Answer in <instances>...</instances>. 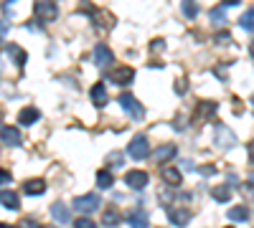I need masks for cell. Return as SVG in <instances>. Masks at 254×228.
I'll return each mask as SVG.
<instances>
[{
    "instance_id": "cell-37",
    "label": "cell",
    "mask_w": 254,
    "mask_h": 228,
    "mask_svg": "<svg viewBox=\"0 0 254 228\" xmlns=\"http://www.w3.org/2000/svg\"><path fill=\"white\" fill-rule=\"evenodd\" d=\"M249 53H252V58H254V41H252V44H249Z\"/></svg>"
},
{
    "instance_id": "cell-4",
    "label": "cell",
    "mask_w": 254,
    "mask_h": 228,
    "mask_svg": "<svg viewBox=\"0 0 254 228\" xmlns=\"http://www.w3.org/2000/svg\"><path fill=\"white\" fill-rule=\"evenodd\" d=\"M74 211H79V213H84V216L99 211V195H94V193L79 195V198L74 200Z\"/></svg>"
},
{
    "instance_id": "cell-25",
    "label": "cell",
    "mask_w": 254,
    "mask_h": 228,
    "mask_svg": "<svg viewBox=\"0 0 254 228\" xmlns=\"http://www.w3.org/2000/svg\"><path fill=\"white\" fill-rule=\"evenodd\" d=\"M239 26H242L244 31H254V8H249V10L239 18Z\"/></svg>"
},
{
    "instance_id": "cell-12",
    "label": "cell",
    "mask_w": 254,
    "mask_h": 228,
    "mask_svg": "<svg viewBox=\"0 0 254 228\" xmlns=\"http://www.w3.org/2000/svg\"><path fill=\"white\" fill-rule=\"evenodd\" d=\"M127 226L130 228H147V213L142 208H135L127 213Z\"/></svg>"
},
{
    "instance_id": "cell-39",
    "label": "cell",
    "mask_w": 254,
    "mask_h": 228,
    "mask_svg": "<svg viewBox=\"0 0 254 228\" xmlns=\"http://www.w3.org/2000/svg\"><path fill=\"white\" fill-rule=\"evenodd\" d=\"M252 107H254V96H252Z\"/></svg>"
},
{
    "instance_id": "cell-3",
    "label": "cell",
    "mask_w": 254,
    "mask_h": 228,
    "mask_svg": "<svg viewBox=\"0 0 254 228\" xmlns=\"http://www.w3.org/2000/svg\"><path fill=\"white\" fill-rule=\"evenodd\" d=\"M36 15H38V20H44V23H51V20L59 18V5L54 3V0H38Z\"/></svg>"
},
{
    "instance_id": "cell-40",
    "label": "cell",
    "mask_w": 254,
    "mask_h": 228,
    "mask_svg": "<svg viewBox=\"0 0 254 228\" xmlns=\"http://www.w3.org/2000/svg\"><path fill=\"white\" fill-rule=\"evenodd\" d=\"M252 185H254V175H252Z\"/></svg>"
},
{
    "instance_id": "cell-11",
    "label": "cell",
    "mask_w": 254,
    "mask_h": 228,
    "mask_svg": "<svg viewBox=\"0 0 254 228\" xmlns=\"http://www.w3.org/2000/svg\"><path fill=\"white\" fill-rule=\"evenodd\" d=\"M120 221H122V213H120L117 205H110V208L102 211V226H104V228H115Z\"/></svg>"
},
{
    "instance_id": "cell-6",
    "label": "cell",
    "mask_w": 254,
    "mask_h": 228,
    "mask_svg": "<svg viewBox=\"0 0 254 228\" xmlns=\"http://www.w3.org/2000/svg\"><path fill=\"white\" fill-rule=\"evenodd\" d=\"M107 79L112 81V84H122V87H127V84H132V79H135V69H130V66H117V69L110 71Z\"/></svg>"
},
{
    "instance_id": "cell-28",
    "label": "cell",
    "mask_w": 254,
    "mask_h": 228,
    "mask_svg": "<svg viewBox=\"0 0 254 228\" xmlns=\"http://www.w3.org/2000/svg\"><path fill=\"white\" fill-rule=\"evenodd\" d=\"M5 51L15 56V64H20V66L26 64V56H28V53H26L23 48H18V46H5Z\"/></svg>"
},
{
    "instance_id": "cell-34",
    "label": "cell",
    "mask_w": 254,
    "mask_h": 228,
    "mask_svg": "<svg viewBox=\"0 0 254 228\" xmlns=\"http://www.w3.org/2000/svg\"><path fill=\"white\" fill-rule=\"evenodd\" d=\"M10 182V173L8 170H0V185H8Z\"/></svg>"
},
{
    "instance_id": "cell-29",
    "label": "cell",
    "mask_w": 254,
    "mask_h": 228,
    "mask_svg": "<svg viewBox=\"0 0 254 228\" xmlns=\"http://www.w3.org/2000/svg\"><path fill=\"white\" fill-rule=\"evenodd\" d=\"M74 228H97V223L89 221V218H76L74 221Z\"/></svg>"
},
{
    "instance_id": "cell-14",
    "label": "cell",
    "mask_w": 254,
    "mask_h": 228,
    "mask_svg": "<svg viewBox=\"0 0 254 228\" xmlns=\"http://www.w3.org/2000/svg\"><path fill=\"white\" fill-rule=\"evenodd\" d=\"M38 119H41V112H38L36 107H26V109L18 112V122L26 124V127H28V124H36Z\"/></svg>"
},
{
    "instance_id": "cell-5",
    "label": "cell",
    "mask_w": 254,
    "mask_h": 228,
    "mask_svg": "<svg viewBox=\"0 0 254 228\" xmlns=\"http://www.w3.org/2000/svg\"><path fill=\"white\" fill-rule=\"evenodd\" d=\"M165 213H168V218H171V223H176V226H186V223L190 221V211H188V208H183V203L168 205Z\"/></svg>"
},
{
    "instance_id": "cell-36",
    "label": "cell",
    "mask_w": 254,
    "mask_h": 228,
    "mask_svg": "<svg viewBox=\"0 0 254 228\" xmlns=\"http://www.w3.org/2000/svg\"><path fill=\"white\" fill-rule=\"evenodd\" d=\"M224 5H239V0H224Z\"/></svg>"
},
{
    "instance_id": "cell-41",
    "label": "cell",
    "mask_w": 254,
    "mask_h": 228,
    "mask_svg": "<svg viewBox=\"0 0 254 228\" xmlns=\"http://www.w3.org/2000/svg\"><path fill=\"white\" fill-rule=\"evenodd\" d=\"M0 119H3V114H0Z\"/></svg>"
},
{
    "instance_id": "cell-21",
    "label": "cell",
    "mask_w": 254,
    "mask_h": 228,
    "mask_svg": "<svg viewBox=\"0 0 254 228\" xmlns=\"http://www.w3.org/2000/svg\"><path fill=\"white\" fill-rule=\"evenodd\" d=\"M214 112H216V101H201V104L196 107V117L201 119H208V117H214Z\"/></svg>"
},
{
    "instance_id": "cell-10",
    "label": "cell",
    "mask_w": 254,
    "mask_h": 228,
    "mask_svg": "<svg viewBox=\"0 0 254 228\" xmlns=\"http://www.w3.org/2000/svg\"><path fill=\"white\" fill-rule=\"evenodd\" d=\"M112 51L104 46V44H97V48H94V64L97 66H102V69H110L112 66Z\"/></svg>"
},
{
    "instance_id": "cell-17",
    "label": "cell",
    "mask_w": 254,
    "mask_h": 228,
    "mask_svg": "<svg viewBox=\"0 0 254 228\" xmlns=\"http://www.w3.org/2000/svg\"><path fill=\"white\" fill-rule=\"evenodd\" d=\"M23 193L26 195H41V193H46V182L44 180H26L23 182Z\"/></svg>"
},
{
    "instance_id": "cell-19",
    "label": "cell",
    "mask_w": 254,
    "mask_h": 228,
    "mask_svg": "<svg viewBox=\"0 0 254 228\" xmlns=\"http://www.w3.org/2000/svg\"><path fill=\"white\" fill-rule=\"evenodd\" d=\"M216 137H219V144L221 147H231V144H237V139H234V135H231V130H226V127H216Z\"/></svg>"
},
{
    "instance_id": "cell-23",
    "label": "cell",
    "mask_w": 254,
    "mask_h": 228,
    "mask_svg": "<svg viewBox=\"0 0 254 228\" xmlns=\"http://www.w3.org/2000/svg\"><path fill=\"white\" fill-rule=\"evenodd\" d=\"M176 144H163V147H158L155 150V160L158 162H163V160H171V157H176Z\"/></svg>"
},
{
    "instance_id": "cell-22",
    "label": "cell",
    "mask_w": 254,
    "mask_h": 228,
    "mask_svg": "<svg viewBox=\"0 0 254 228\" xmlns=\"http://www.w3.org/2000/svg\"><path fill=\"white\" fill-rule=\"evenodd\" d=\"M97 185H99L102 190H110L112 185H115V178H112V173H110V170H99V173H97Z\"/></svg>"
},
{
    "instance_id": "cell-33",
    "label": "cell",
    "mask_w": 254,
    "mask_h": 228,
    "mask_svg": "<svg viewBox=\"0 0 254 228\" xmlns=\"http://www.w3.org/2000/svg\"><path fill=\"white\" fill-rule=\"evenodd\" d=\"M8 28H10V26H8V20H0V41L8 36Z\"/></svg>"
},
{
    "instance_id": "cell-7",
    "label": "cell",
    "mask_w": 254,
    "mask_h": 228,
    "mask_svg": "<svg viewBox=\"0 0 254 228\" xmlns=\"http://www.w3.org/2000/svg\"><path fill=\"white\" fill-rule=\"evenodd\" d=\"M147 180H150V175H147L145 170H130V173H125V185L127 188H132V190H142Z\"/></svg>"
},
{
    "instance_id": "cell-20",
    "label": "cell",
    "mask_w": 254,
    "mask_h": 228,
    "mask_svg": "<svg viewBox=\"0 0 254 228\" xmlns=\"http://www.w3.org/2000/svg\"><path fill=\"white\" fill-rule=\"evenodd\" d=\"M226 218H229V221H234V223H242V221L249 218V211L244 208V205H234V208H229Z\"/></svg>"
},
{
    "instance_id": "cell-13",
    "label": "cell",
    "mask_w": 254,
    "mask_h": 228,
    "mask_svg": "<svg viewBox=\"0 0 254 228\" xmlns=\"http://www.w3.org/2000/svg\"><path fill=\"white\" fill-rule=\"evenodd\" d=\"M51 216H54L56 223H69V221H71L69 205H64V203H54V205H51Z\"/></svg>"
},
{
    "instance_id": "cell-42",
    "label": "cell",
    "mask_w": 254,
    "mask_h": 228,
    "mask_svg": "<svg viewBox=\"0 0 254 228\" xmlns=\"http://www.w3.org/2000/svg\"><path fill=\"white\" fill-rule=\"evenodd\" d=\"M229 228H231V226H229Z\"/></svg>"
},
{
    "instance_id": "cell-30",
    "label": "cell",
    "mask_w": 254,
    "mask_h": 228,
    "mask_svg": "<svg viewBox=\"0 0 254 228\" xmlns=\"http://www.w3.org/2000/svg\"><path fill=\"white\" fill-rule=\"evenodd\" d=\"M122 162H125L122 160V152H112L110 155V165H112V168H122Z\"/></svg>"
},
{
    "instance_id": "cell-9",
    "label": "cell",
    "mask_w": 254,
    "mask_h": 228,
    "mask_svg": "<svg viewBox=\"0 0 254 228\" xmlns=\"http://www.w3.org/2000/svg\"><path fill=\"white\" fill-rule=\"evenodd\" d=\"M0 142L8 144V147H18L23 142V135H20L18 127H0Z\"/></svg>"
},
{
    "instance_id": "cell-38",
    "label": "cell",
    "mask_w": 254,
    "mask_h": 228,
    "mask_svg": "<svg viewBox=\"0 0 254 228\" xmlns=\"http://www.w3.org/2000/svg\"><path fill=\"white\" fill-rule=\"evenodd\" d=\"M0 228H15V226H5V223H0Z\"/></svg>"
},
{
    "instance_id": "cell-32",
    "label": "cell",
    "mask_w": 254,
    "mask_h": 228,
    "mask_svg": "<svg viewBox=\"0 0 254 228\" xmlns=\"http://www.w3.org/2000/svg\"><path fill=\"white\" fill-rule=\"evenodd\" d=\"M229 38H231V36H229V31H224V33H216V44H219V46H221V44H229Z\"/></svg>"
},
{
    "instance_id": "cell-15",
    "label": "cell",
    "mask_w": 254,
    "mask_h": 228,
    "mask_svg": "<svg viewBox=\"0 0 254 228\" xmlns=\"http://www.w3.org/2000/svg\"><path fill=\"white\" fill-rule=\"evenodd\" d=\"M0 205H5L8 211H18V208H20L18 193H13V190H0Z\"/></svg>"
},
{
    "instance_id": "cell-24",
    "label": "cell",
    "mask_w": 254,
    "mask_h": 228,
    "mask_svg": "<svg viewBox=\"0 0 254 228\" xmlns=\"http://www.w3.org/2000/svg\"><path fill=\"white\" fill-rule=\"evenodd\" d=\"M211 195H214V200H219V203H226L231 198V190L226 188V185H216V188H211Z\"/></svg>"
},
{
    "instance_id": "cell-16",
    "label": "cell",
    "mask_w": 254,
    "mask_h": 228,
    "mask_svg": "<svg viewBox=\"0 0 254 228\" xmlns=\"http://www.w3.org/2000/svg\"><path fill=\"white\" fill-rule=\"evenodd\" d=\"M94 26H97V28H104V31H110V28L115 26L112 13H107V10H97V13H94Z\"/></svg>"
},
{
    "instance_id": "cell-31",
    "label": "cell",
    "mask_w": 254,
    "mask_h": 228,
    "mask_svg": "<svg viewBox=\"0 0 254 228\" xmlns=\"http://www.w3.org/2000/svg\"><path fill=\"white\" fill-rule=\"evenodd\" d=\"M188 91V81L186 79H178L176 81V94H186Z\"/></svg>"
},
{
    "instance_id": "cell-1",
    "label": "cell",
    "mask_w": 254,
    "mask_h": 228,
    "mask_svg": "<svg viewBox=\"0 0 254 228\" xmlns=\"http://www.w3.org/2000/svg\"><path fill=\"white\" fill-rule=\"evenodd\" d=\"M117 101H120V107H122L127 114H130L132 119H142V117H145V107L140 104V101H137L132 94H120Z\"/></svg>"
},
{
    "instance_id": "cell-8",
    "label": "cell",
    "mask_w": 254,
    "mask_h": 228,
    "mask_svg": "<svg viewBox=\"0 0 254 228\" xmlns=\"http://www.w3.org/2000/svg\"><path fill=\"white\" fill-rule=\"evenodd\" d=\"M160 178L163 182L168 185V188H178V185L183 182V173L178 168H173V165H165V168H160Z\"/></svg>"
},
{
    "instance_id": "cell-2",
    "label": "cell",
    "mask_w": 254,
    "mask_h": 228,
    "mask_svg": "<svg viewBox=\"0 0 254 228\" xmlns=\"http://www.w3.org/2000/svg\"><path fill=\"white\" fill-rule=\"evenodd\" d=\"M127 155H130L132 160H145L147 155H150V142H147V137L137 135L130 144H127Z\"/></svg>"
},
{
    "instance_id": "cell-35",
    "label": "cell",
    "mask_w": 254,
    "mask_h": 228,
    "mask_svg": "<svg viewBox=\"0 0 254 228\" xmlns=\"http://www.w3.org/2000/svg\"><path fill=\"white\" fill-rule=\"evenodd\" d=\"M26 228H44V226H38V223H33V221H28V223H26Z\"/></svg>"
},
{
    "instance_id": "cell-26",
    "label": "cell",
    "mask_w": 254,
    "mask_h": 228,
    "mask_svg": "<svg viewBox=\"0 0 254 228\" xmlns=\"http://www.w3.org/2000/svg\"><path fill=\"white\" fill-rule=\"evenodd\" d=\"M183 15L186 18H196L198 15V3L196 0H183Z\"/></svg>"
},
{
    "instance_id": "cell-18",
    "label": "cell",
    "mask_w": 254,
    "mask_h": 228,
    "mask_svg": "<svg viewBox=\"0 0 254 228\" xmlns=\"http://www.w3.org/2000/svg\"><path fill=\"white\" fill-rule=\"evenodd\" d=\"M89 94H92V101H94L97 107H104V104H107V89H104V84H94Z\"/></svg>"
},
{
    "instance_id": "cell-27",
    "label": "cell",
    "mask_w": 254,
    "mask_h": 228,
    "mask_svg": "<svg viewBox=\"0 0 254 228\" xmlns=\"http://www.w3.org/2000/svg\"><path fill=\"white\" fill-rule=\"evenodd\" d=\"M211 23H216V26L226 23V10H224V5H219V8L211 10Z\"/></svg>"
}]
</instances>
